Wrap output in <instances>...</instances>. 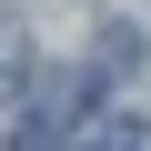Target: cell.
<instances>
[{"label": "cell", "instance_id": "obj_1", "mask_svg": "<svg viewBox=\"0 0 151 151\" xmlns=\"http://www.w3.org/2000/svg\"><path fill=\"white\" fill-rule=\"evenodd\" d=\"M81 151H151V121H141V111H91Z\"/></svg>", "mask_w": 151, "mask_h": 151}, {"label": "cell", "instance_id": "obj_3", "mask_svg": "<svg viewBox=\"0 0 151 151\" xmlns=\"http://www.w3.org/2000/svg\"><path fill=\"white\" fill-rule=\"evenodd\" d=\"M20 81H30V40H20V30H10V20H0V101H10V91H20Z\"/></svg>", "mask_w": 151, "mask_h": 151}, {"label": "cell", "instance_id": "obj_4", "mask_svg": "<svg viewBox=\"0 0 151 151\" xmlns=\"http://www.w3.org/2000/svg\"><path fill=\"white\" fill-rule=\"evenodd\" d=\"M10 151H60V141H50V131H40V121H30V131H20V141H10Z\"/></svg>", "mask_w": 151, "mask_h": 151}, {"label": "cell", "instance_id": "obj_2", "mask_svg": "<svg viewBox=\"0 0 151 151\" xmlns=\"http://www.w3.org/2000/svg\"><path fill=\"white\" fill-rule=\"evenodd\" d=\"M101 70H111V81H121V70H141V30H131V20L101 30Z\"/></svg>", "mask_w": 151, "mask_h": 151}]
</instances>
